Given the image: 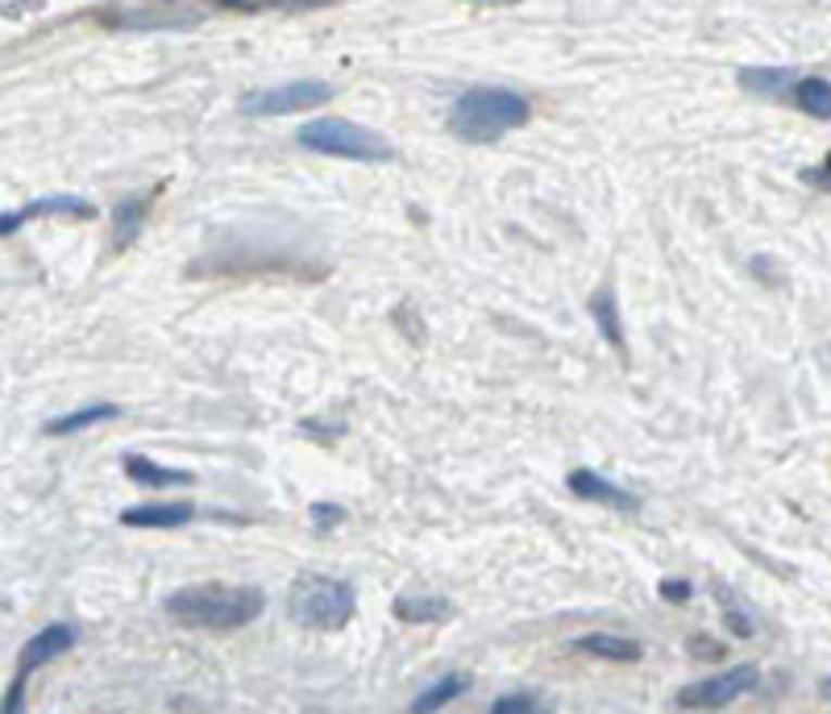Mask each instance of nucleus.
<instances>
[{
    "instance_id": "obj_1",
    "label": "nucleus",
    "mask_w": 831,
    "mask_h": 714,
    "mask_svg": "<svg viewBox=\"0 0 831 714\" xmlns=\"http://www.w3.org/2000/svg\"><path fill=\"white\" fill-rule=\"evenodd\" d=\"M266 606V594L259 586H225V581H200L184 586L166 599V611L184 627H204V631H234L254 623Z\"/></svg>"
},
{
    "instance_id": "obj_2",
    "label": "nucleus",
    "mask_w": 831,
    "mask_h": 714,
    "mask_svg": "<svg viewBox=\"0 0 831 714\" xmlns=\"http://www.w3.org/2000/svg\"><path fill=\"white\" fill-rule=\"evenodd\" d=\"M528 100L512 88H466L450 109V134L470 146H495L503 134L528 121Z\"/></svg>"
},
{
    "instance_id": "obj_3",
    "label": "nucleus",
    "mask_w": 831,
    "mask_h": 714,
    "mask_svg": "<svg viewBox=\"0 0 831 714\" xmlns=\"http://www.w3.org/2000/svg\"><path fill=\"white\" fill-rule=\"evenodd\" d=\"M287 611L300 627L312 631H341L354 619L357 599L354 586L329 574H300L287 590Z\"/></svg>"
},
{
    "instance_id": "obj_4",
    "label": "nucleus",
    "mask_w": 831,
    "mask_h": 714,
    "mask_svg": "<svg viewBox=\"0 0 831 714\" xmlns=\"http://www.w3.org/2000/svg\"><path fill=\"white\" fill-rule=\"evenodd\" d=\"M295 141L312 150V154H329V159H350V162H391L395 150L391 141L357 125V121H345V116H312L295 129Z\"/></svg>"
},
{
    "instance_id": "obj_5",
    "label": "nucleus",
    "mask_w": 831,
    "mask_h": 714,
    "mask_svg": "<svg viewBox=\"0 0 831 714\" xmlns=\"http://www.w3.org/2000/svg\"><path fill=\"white\" fill-rule=\"evenodd\" d=\"M67 648H75L72 623H50V627H42V631L22 648V656H17L13 681H9V690L0 698V714H25V686H29V677L42 665H50L54 656H63Z\"/></svg>"
},
{
    "instance_id": "obj_6",
    "label": "nucleus",
    "mask_w": 831,
    "mask_h": 714,
    "mask_svg": "<svg viewBox=\"0 0 831 714\" xmlns=\"http://www.w3.org/2000/svg\"><path fill=\"white\" fill-rule=\"evenodd\" d=\"M332 84L320 79H295V84H275V88H254L238 100L245 116H284V113H309L332 100Z\"/></svg>"
},
{
    "instance_id": "obj_7",
    "label": "nucleus",
    "mask_w": 831,
    "mask_h": 714,
    "mask_svg": "<svg viewBox=\"0 0 831 714\" xmlns=\"http://www.w3.org/2000/svg\"><path fill=\"white\" fill-rule=\"evenodd\" d=\"M760 681L757 665H736V668H723L715 677H703V681H690L687 690H678V706L682 711H723L740 702L744 693H753Z\"/></svg>"
},
{
    "instance_id": "obj_8",
    "label": "nucleus",
    "mask_w": 831,
    "mask_h": 714,
    "mask_svg": "<svg viewBox=\"0 0 831 714\" xmlns=\"http://www.w3.org/2000/svg\"><path fill=\"white\" fill-rule=\"evenodd\" d=\"M38 216H96V204L92 200H84V196H42V200H34V204L17 208V212H4L0 216V237H9V233H17L22 225L29 221H38Z\"/></svg>"
},
{
    "instance_id": "obj_9",
    "label": "nucleus",
    "mask_w": 831,
    "mask_h": 714,
    "mask_svg": "<svg viewBox=\"0 0 831 714\" xmlns=\"http://www.w3.org/2000/svg\"><path fill=\"white\" fill-rule=\"evenodd\" d=\"M570 490L578 499H587V503H599V508H612V511H641V499L632 494V490H624V486L607 483L603 474H594V469H574L570 478Z\"/></svg>"
},
{
    "instance_id": "obj_10",
    "label": "nucleus",
    "mask_w": 831,
    "mask_h": 714,
    "mask_svg": "<svg viewBox=\"0 0 831 714\" xmlns=\"http://www.w3.org/2000/svg\"><path fill=\"white\" fill-rule=\"evenodd\" d=\"M104 22L117 29H184L200 22V13L196 9H113L104 13Z\"/></svg>"
},
{
    "instance_id": "obj_11",
    "label": "nucleus",
    "mask_w": 831,
    "mask_h": 714,
    "mask_svg": "<svg viewBox=\"0 0 831 714\" xmlns=\"http://www.w3.org/2000/svg\"><path fill=\"white\" fill-rule=\"evenodd\" d=\"M196 508L188 503H146V508H125L121 524L125 528H184Z\"/></svg>"
},
{
    "instance_id": "obj_12",
    "label": "nucleus",
    "mask_w": 831,
    "mask_h": 714,
    "mask_svg": "<svg viewBox=\"0 0 831 714\" xmlns=\"http://www.w3.org/2000/svg\"><path fill=\"white\" fill-rule=\"evenodd\" d=\"M578 652H591V656H603V661H619V665H632L641 661V644L628 640V636H607V631H587L574 640Z\"/></svg>"
},
{
    "instance_id": "obj_13",
    "label": "nucleus",
    "mask_w": 831,
    "mask_h": 714,
    "mask_svg": "<svg viewBox=\"0 0 831 714\" xmlns=\"http://www.w3.org/2000/svg\"><path fill=\"white\" fill-rule=\"evenodd\" d=\"M125 474H129V483H138V486H188L196 483L188 469H171V465H159V461H150L142 458V453H129L125 458Z\"/></svg>"
},
{
    "instance_id": "obj_14",
    "label": "nucleus",
    "mask_w": 831,
    "mask_h": 714,
    "mask_svg": "<svg viewBox=\"0 0 831 714\" xmlns=\"http://www.w3.org/2000/svg\"><path fill=\"white\" fill-rule=\"evenodd\" d=\"M591 316L594 324H599V333H603V341L612 349H619L624 353V324H619V303H616V287H599L591 296Z\"/></svg>"
},
{
    "instance_id": "obj_15",
    "label": "nucleus",
    "mask_w": 831,
    "mask_h": 714,
    "mask_svg": "<svg viewBox=\"0 0 831 714\" xmlns=\"http://www.w3.org/2000/svg\"><path fill=\"white\" fill-rule=\"evenodd\" d=\"M391 611L404 623H441L453 615V602L441 594H404V599H395Z\"/></svg>"
},
{
    "instance_id": "obj_16",
    "label": "nucleus",
    "mask_w": 831,
    "mask_h": 714,
    "mask_svg": "<svg viewBox=\"0 0 831 714\" xmlns=\"http://www.w3.org/2000/svg\"><path fill=\"white\" fill-rule=\"evenodd\" d=\"M466 690H470V677H466V673H450V677L432 681L425 693H416V702H412V714H437L441 706H450L453 698H462Z\"/></svg>"
},
{
    "instance_id": "obj_17",
    "label": "nucleus",
    "mask_w": 831,
    "mask_h": 714,
    "mask_svg": "<svg viewBox=\"0 0 831 714\" xmlns=\"http://www.w3.org/2000/svg\"><path fill=\"white\" fill-rule=\"evenodd\" d=\"M121 408H113V403H92V408H79V412H67V415H59V419H50L47 428V437H72V433H79V428H92V424H104V419H117Z\"/></svg>"
},
{
    "instance_id": "obj_18",
    "label": "nucleus",
    "mask_w": 831,
    "mask_h": 714,
    "mask_svg": "<svg viewBox=\"0 0 831 714\" xmlns=\"http://www.w3.org/2000/svg\"><path fill=\"white\" fill-rule=\"evenodd\" d=\"M794 104L807 116H819V121H831V79L823 75H807L794 84Z\"/></svg>"
},
{
    "instance_id": "obj_19",
    "label": "nucleus",
    "mask_w": 831,
    "mask_h": 714,
    "mask_svg": "<svg viewBox=\"0 0 831 714\" xmlns=\"http://www.w3.org/2000/svg\"><path fill=\"white\" fill-rule=\"evenodd\" d=\"M740 84L748 88V92H765V96H782L785 88H794L798 84V75L785 67H748L740 71Z\"/></svg>"
},
{
    "instance_id": "obj_20",
    "label": "nucleus",
    "mask_w": 831,
    "mask_h": 714,
    "mask_svg": "<svg viewBox=\"0 0 831 714\" xmlns=\"http://www.w3.org/2000/svg\"><path fill=\"white\" fill-rule=\"evenodd\" d=\"M487 714H553V702H545L537 690H512L499 693Z\"/></svg>"
},
{
    "instance_id": "obj_21",
    "label": "nucleus",
    "mask_w": 831,
    "mask_h": 714,
    "mask_svg": "<svg viewBox=\"0 0 831 714\" xmlns=\"http://www.w3.org/2000/svg\"><path fill=\"white\" fill-rule=\"evenodd\" d=\"M146 212H150V200H146V196H129V200L117 204V250H125V246L138 237Z\"/></svg>"
},
{
    "instance_id": "obj_22",
    "label": "nucleus",
    "mask_w": 831,
    "mask_h": 714,
    "mask_svg": "<svg viewBox=\"0 0 831 714\" xmlns=\"http://www.w3.org/2000/svg\"><path fill=\"white\" fill-rule=\"evenodd\" d=\"M312 519H316L320 528H337V524L345 519V511L337 508V503H316V508H312Z\"/></svg>"
},
{
    "instance_id": "obj_23",
    "label": "nucleus",
    "mask_w": 831,
    "mask_h": 714,
    "mask_svg": "<svg viewBox=\"0 0 831 714\" xmlns=\"http://www.w3.org/2000/svg\"><path fill=\"white\" fill-rule=\"evenodd\" d=\"M662 599L665 602H687L690 599V581H682V577H665V581H662Z\"/></svg>"
},
{
    "instance_id": "obj_24",
    "label": "nucleus",
    "mask_w": 831,
    "mask_h": 714,
    "mask_svg": "<svg viewBox=\"0 0 831 714\" xmlns=\"http://www.w3.org/2000/svg\"><path fill=\"white\" fill-rule=\"evenodd\" d=\"M803 179H807L810 187H828L831 191V154L828 162H823V171H803Z\"/></svg>"
},
{
    "instance_id": "obj_25",
    "label": "nucleus",
    "mask_w": 831,
    "mask_h": 714,
    "mask_svg": "<svg viewBox=\"0 0 831 714\" xmlns=\"http://www.w3.org/2000/svg\"><path fill=\"white\" fill-rule=\"evenodd\" d=\"M823 693H828V698H831V677H828V686H823Z\"/></svg>"
}]
</instances>
